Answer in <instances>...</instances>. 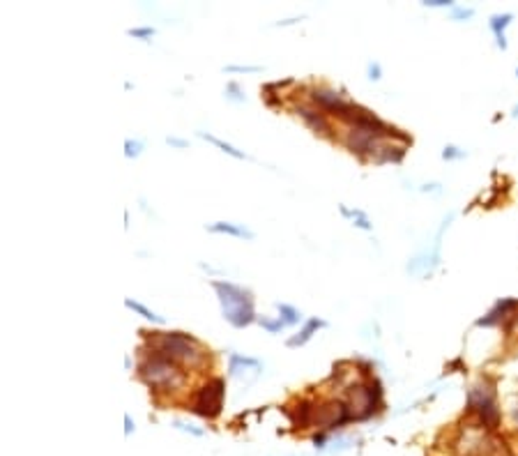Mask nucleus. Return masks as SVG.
<instances>
[{"label":"nucleus","mask_w":518,"mask_h":456,"mask_svg":"<svg viewBox=\"0 0 518 456\" xmlns=\"http://www.w3.org/2000/svg\"><path fill=\"white\" fill-rule=\"evenodd\" d=\"M212 288L217 291L221 313L233 328H247L256 321L254 297L247 288L230 282H212Z\"/></svg>","instance_id":"f257e3e1"},{"label":"nucleus","mask_w":518,"mask_h":456,"mask_svg":"<svg viewBox=\"0 0 518 456\" xmlns=\"http://www.w3.org/2000/svg\"><path fill=\"white\" fill-rule=\"evenodd\" d=\"M152 346L159 355L169 357L175 365L198 367L205 360V350L201 348V343L182 332H164L152 339Z\"/></svg>","instance_id":"f03ea898"},{"label":"nucleus","mask_w":518,"mask_h":456,"mask_svg":"<svg viewBox=\"0 0 518 456\" xmlns=\"http://www.w3.org/2000/svg\"><path fill=\"white\" fill-rule=\"evenodd\" d=\"M138 371H141V378L145 383L154 389H178L184 383V376L178 369V365L171 362L169 357L159 355V352L145 357Z\"/></svg>","instance_id":"7ed1b4c3"},{"label":"nucleus","mask_w":518,"mask_h":456,"mask_svg":"<svg viewBox=\"0 0 518 456\" xmlns=\"http://www.w3.org/2000/svg\"><path fill=\"white\" fill-rule=\"evenodd\" d=\"M468 408L470 413L479 417V422L484 424V429H497L500 426V408H497L495 394L491 387L475 385L468 392Z\"/></svg>","instance_id":"20e7f679"},{"label":"nucleus","mask_w":518,"mask_h":456,"mask_svg":"<svg viewBox=\"0 0 518 456\" xmlns=\"http://www.w3.org/2000/svg\"><path fill=\"white\" fill-rule=\"evenodd\" d=\"M224 396H226L224 378H212L198 389L196 396H193L191 411L201 417H208V420H215L221 413V408H224Z\"/></svg>","instance_id":"39448f33"},{"label":"nucleus","mask_w":518,"mask_h":456,"mask_svg":"<svg viewBox=\"0 0 518 456\" xmlns=\"http://www.w3.org/2000/svg\"><path fill=\"white\" fill-rule=\"evenodd\" d=\"M518 309V300H512V297H505V300H497L495 306L488 311L484 318H479L477 325L479 328H493V325H500L502 321L512 318Z\"/></svg>","instance_id":"423d86ee"},{"label":"nucleus","mask_w":518,"mask_h":456,"mask_svg":"<svg viewBox=\"0 0 518 456\" xmlns=\"http://www.w3.org/2000/svg\"><path fill=\"white\" fill-rule=\"evenodd\" d=\"M261 369H263V362L256 360V357H247V355H237V352H233L230 360H228V374L233 378L247 374V371H254V374H258Z\"/></svg>","instance_id":"0eeeda50"},{"label":"nucleus","mask_w":518,"mask_h":456,"mask_svg":"<svg viewBox=\"0 0 518 456\" xmlns=\"http://www.w3.org/2000/svg\"><path fill=\"white\" fill-rule=\"evenodd\" d=\"M210 233H224V235H233V238H244V240H254V230H249L242 224H230V221H215V224H205Z\"/></svg>","instance_id":"6e6552de"},{"label":"nucleus","mask_w":518,"mask_h":456,"mask_svg":"<svg viewBox=\"0 0 518 456\" xmlns=\"http://www.w3.org/2000/svg\"><path fill=\"white\" fill-rule=\"evenodd\" d=\"M325 321H322V318H309L307 323H304V328L300 330V334H298V337H293V339H288V346L291 348H298V346H304V343H307L311 337H313V334H316L320 328H325Z\"/></svg>","instance_id":"1a4fd4ad"},{"label":"nucleus","mask_w":518,"mask_h":456,"mask_svg":"<svg viewBox=\"0 0 518 456\" xmlns=\"http://www.w3.org/2000/svg\"><path fill=\"white\" fill-rule=\"evenodd\" d=\"M512 14H493L491 16V21H488V26H491V30L495 33V40H497V46L505 51L507 49V37H505V30H507V26L512 23Z\"/></svg>","instance_id":"9d476101"},{"label":"nucleus","mask_w":518,"mask_h":456,"mask_svg":"<svg viewBox=\"0 0 518 456\" xmlns=\"http://www.w3.org/2000/svg\"><path fill=\"white\" fill-rule=\"evenodd\" d=\"M298 113L307 120V123L316 129V132H327V123H325V116H322V111H313V109H307V106H298Z\"/></svg>","instance_id":"9b49d317"},{"label":"nucleus","mask_w":518,"mask_h":456,"mask_svg":"<svg viewBox=\"0 0 518 456\" xmlns=\"http://www.w3.org/2000/svg\"><path fill=\"white\" fill-rule=\"evenodd\" d=\"M198 136L203 138V141H208V143H212V145H217L221 152H226V155H230V157H235V160H249V157H247L242 150H237V148H233V145L226 143V141H221V138H217V136L205 134V132H198Z\"/></svg>","instance_id":"f8f14e48"},{"label":"nucleus","mask_w":518,"mask_h":456,"mask_svg":"<svg viewBox=\"0 0 518 456\" xmlns=\"http://www.w3.org/2000/svg\"><path fill=\"white\" fill-rule=\"evenodd\" d=\"M125 306H127V309L136 311L138 316H143L145 321H152V323H159V325H164V323H166V321H164V316H159V313L150 311V309H147L145 304H141V302L132 300V297H127V300H125Z\"/></svg>","instance_id":"ddd939ff"},{"label":"nucleus","mask_w":518,"mask_h":456,"mask_svg":"<svg viewBox=\"0 0 518 456\" xmlns=\"http://www.w3.org/2000/svg\"><path fill=\"white\" fill-rule=\"evenodd\" d=\"M276 309H279V318L283 321V325H298L302 321V313L295 309V306H291V304L276 302Z\"/></svg>","instance_id":"4468645a"},{"label":"nucleus","mask_w":518,"mask_h":456,"mask_svg":"<svg viewBox=\"0 0 518 456\" xmlns=\"http://www.w3.org/2000/svg\"><path fill=\"white\" fill-rule=\"evenodd\" d=\"M141 152H143V141H138V138H127L125 141V157L136 160V157H141Z\"/></svg>","instance_id":"2eb2a0df"},{"label":"nucleus","mask_w":518,"mask_h":456,"mask_svg":"<svg viewBox=\"0 0 518 456\" xmlns=\"http://www.w3.org/2000/svg\"><path fill=\"white\" fill-rule=\"evenodd\" d=\"M224 72H237V74H254V72H263V67H258V65H226Z\"/></svg>","instance_id":"dca6fc26"},{"label":"nucleus","mask_w":518,"mask_h":456,"mask_svg":"<svg viewBox=\"0 0 518 456\" xmlns=\"http://www.w3.org/2000/svg\"><path fill=\"white\" fill-rule=\"evenodd\" d=\"M226 97H228L230 101H237V104H240V101H244V99H247V97H244V92H242V88H240L237 83H233V81H230L228 86H226Z\"/></svg>","instance_id":"f3484780"},{"label":"nucleus","mask_w":518,"mask_h":456,"mask_svg":"<svg viewBox=\"0 0 518 456\" xmlns=\"http://www.w3.org/2000/svg\"><path fill=\"white\" fill-rule=\"evenodd\" d=\"M258 323L263 325V328L270 332V334H276V332H281L286 325H283V321L279 318V321H270V318H258Z\"/></svg>","instance_id":"a211bd4d"},{"label":"nucleus","mask_w":518,"mask_h":456,"mask_svg":"<svg viewBox=\"0 0 518 456\" xmlns=\"http://www.w3.org/2000/svg\"><path fill=\"white\" fill-rule=\"evenodd\" d=\"M173 426H175V429H178V431H184V433H189V435H196V438H201V435H205V431H203V429H196V426L184 424V422H180V420H175Z\"/></svg>","instance_id":"6ab92c4d"},{"label":"nucleus","mask_w":518,"mask_h":456,"mask_svg":"<svg viewBox=\"0 0 518 456\" xmlns=\"http://www.w3.org/2000/svg\"><path fill=\"white\" fill-rule=\"evenodd\" d=\"M466 157V150H461L456 145H447L445 150H442V160H463Z\"/></svg>","instance_id":"aec40b11"},{"label":"nucleus","mask_w":518,"mask_h":456,"mask_svg":"<svg viewBox=\"0 0 518 456\" xmlns=\"http://www.w3.org/2000/svg\"><path fill=\"white\" fill-rule=\"evenodd\" d=\"M451 16L456 18V21H466V18H473L475 16V9L473 7H454V12H451Z\"/></svg>","instance_id":"412c9836"},{"label":"nucleus","mask_w":518,"mask_h":456,"mask_svg":"<svg viewBox=\"0 0 518 456\" xmlns=\"http://www.w3.org/2000/svg\"><path fill=\"white\" fill-rule=\"evenodd\" d=\"M129 37H134V40H147V37L154 35V28H132V30H127Z\"/></svg>","instance_id":"4be33fe9"},{"label":"nucleus","mask_w":518,"mask_h":456,"mask_svg":"<svg viewBox=\"0 0 518 456\" xmlns=\"http://www.w3.org/2000/svg\"><path fill=\"white\" fill-rule=\"evenodd\" d=\"M368 79L371 81H378L381 79V62H368Z\"/></svg>","instance_id":"5701e85b"},{"label":"nucleus","mask_w":518,"mask_h":456,"mask_svg":"<svg viewBox=\"0 0 518 456\" xmlns=\"http://www.w3.org/2000/svg\"><path fill=\"white\" fill-rule=\"evenodd\" d=\"M166 143L173 145V148H187L189 141H184V138H178V136H166Z\"/></svg>","instance_id":"b1692460"},{"label":"nucleus","mask_w":518,"mask_h":456,"mask_svg":"<svg viewBox=\"0 0 518 456\" xmlns=\"http://www.w3.org/2000/svg\"><path fill=\"white\" fill-rule=\"evenodd\" d=\"M424 5H427V7H456L451 0H427Z\"/></svg>","instance_id":"393cba45"},{"label":"nucleus","mask_w":518,"mask_h":456,"mask_svg":"<svg viewBox=\"0 0 518 456\" xmlns=\"http://www.w3.org/2000/svg\"><path fill=\"white\" fill-rule=\"evenodd\" d=\"M355 226H357V228H364V230H371V228H373V226H371V221H368L366 217L355 219Z\"/></svg>","instance_id":"a878e982"},{"label":"nucleus","mask_w":518,"mask_h":456,"mask_svg":"<svg viewBox=\"0 0 518 456\" xmlns=\"http://www.w3.org/2000/svg\"><path fill=\"white\" fill-rule=\"evenodd\" d=\"M512 422H514V426H516V429H518V404L512 408Z\"/></svg>","instance_id":"bb28decb"},{"label":"nucleus","mask_w":518,"mask_h":456,"mask_svg":"<svg viewBox=\"0 0 518 456\" xmlns=\"http://www.w3.org/2000/svg\"><path fill=\"white\" fill-rule=\"evenodd\" d=\"M125 424H127V433H132V429H134V426H132V417H129V415H125Z\"/></svg>","instance_id":"cd10ccee"},{"label":"nucleus","mask_w":518,"mask_h":456,"mask_svg":"<svg viewBox=\"0 0 518 456\" xmlns=\"http://www.w3.org/2000/svg\"><path fill=\"white\" fill-rule=\"evenodd\" d=\"M516 77H518V67H516Z\"/></svg>","instance_id":"c85d7f7f"}]
</instances>
